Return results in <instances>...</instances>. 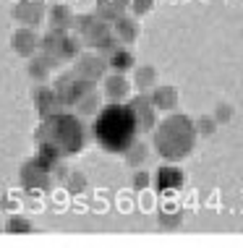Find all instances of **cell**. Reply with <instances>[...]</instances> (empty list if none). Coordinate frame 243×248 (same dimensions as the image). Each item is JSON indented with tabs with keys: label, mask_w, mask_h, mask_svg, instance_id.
<instances>
[{
	"label": "cell",
	"mask_w": 243,
	"mask_h": 248,
	"mask_svg": "<svg viewBox=\"0 0 243 248\" xmlns=\"http://www.w3.org/2000/svg\"><path fill=\"white\" fill-rule=\"evenodd\" d=\"M136 118H133L131 107L123 102H110L107 107L97 112L94 120V139L110 154H123L128 146L136 141Z\"/></svg>",
	"instance_id": "1"
},
{
	"label": "cell",
	"mask_w": 243,
	"mask_h": 248,
	"mask_svg": "<svg viewBox=\"0 0 243 248\" xmlns=\"http://www.w3.org/2000/svg\"><path fill=\"white\" fill-rule=\"evenodd\" d=\"M154 149L162 159H170V162H180L196 146V128H194V120L183 115V112H170L162 123L154 125Z\"/></svg>",
	"instance_id": "2"
},
{
	"label": "cell",
	"mask_w": 243,
	"mask_h": 248,
	"mask_svg": "<svg viewBox=\"0 0 243 248\" xmlns=\"http://www.w3.org/2000/svg\"><path fill=\"white\" fill-rule=\"evenodd\" d=\"M37 141L52 144L63 157H73V154H79L84 149L86 133H84V125H81V120L76 115L55 110V112L42 118V123L37 128Z\"/></svg>",
	"instance_id": "3"
},
{
	"label": "cell",
	"mask_w": 243,
	"mask_h": 248,
	"mask_svg": "<svg viewBox=\"0 0 243 248\" xmlns=\"http://www.w3.org/2000/svg\"><path fill=\"white\" fill-rule=\"evenodd\" d=\"M73 26L79 29L81 39H84L89 47L99 50V52H110L118 45L115 34H113V26L107 24V21H102L97 13H94V16H79V18H73Z\"/></svg>",
	"instance_id": "4"
},
{
	"label": "cell",
	"mask_w": 243,
	"mask_h": 248,
	"mask_svg": "<svg viewBox=\"0 0 243 248\" xmlns=\"http://www.w3.org/2000/svg\"><path fill=\"white\" fill-rule=\"evenodd\" d=\"M55 97H58V102L60 107H73L79 102L81 97L86 94V92H92L94 89V84L89 81H84V78H79L76 73H63V76H58V81H55Z\"/></svg>",
	"instance_id": "5"
},
{
	"label": "cell",
	"mask_w": 243,
	"mask_h": 248,
	"mask_svg": "<svg viewBox=\"0 0 243 248\" xmlns=\"http://www.w3.org/2000/svg\"><path fill=\"white\" fill-rule=\"evenodd\" d=\"M128 107H131L133 118H136V128L139 131H152L154 125H157V110H154L152 99H149V92H139L136 97L128 102Z\"/></svg>",
	"instance_id": "6"
},
{
	"label": "cell",
	"mask_w": 243,
	"mask_h": 248,
	"mask_svg": "<svg viewBox=\"0 0 243 248\" xmlns=\"http://www.w3.org/2000/svg\"><path fill=\"white\" fill-rule=\"evenodd\" d=\"M105 68H107V60L99 58V55H79L76 58V65H73V73L79 78L89 84H97L99 78H105Z\"/></svg>",
	"instance_id": "7"
},
{
	"label": "cell",
	"mask_w": 243,
	"mask_h": 248,
	"mask_svg": "<svg viewBox=\"0 0 243 248\" xmlns=\"http://www.w3.org/2000/svg\"><path fill=\"white\" fill-rule=\"evenodd\" d=\"M21 186L26 191H50L52 178L45 167H39L34 159H29V162L21 167Z\"/></svg>",
	"instance_id": "8"
},
{
	"label": "cell",
	"mask_w": 243,
	"mask_h": 248,
	"mask_svg": "<svg viewBox=\"0 0 243 248\" xmlns=\"http://www.w3.org/2000/svg\"><path fill=\"white\" fill-rule=\"evenodd\" d=\"M13 16H16L18 24L34 29V26H39L45 18V3L42 0H21V3L16 5V11H13Z\"/></svg>",
	"instance_id": "9"
},
{
	"label": "cell",
	"mask_w": 243,
	"mask_h": 248,
	"mask_svg": "<svg viewBox=\"0 0 243 248\" xmlns=\"http://www.w3.org/2000/svg\"><path fill=\"white\" fill-rule=\"evenodd\" d=\"M183 170L180 167H173V165H165L157 170V175H154V188L160 193H170V191H178L180 186H183Z\"/></svg>",
	"instance_id": "10"
},
{
	"label": "cell",
	"mask_w": 243,
	"mask_h": 248,
	"mask_svg": "<svg viewBox=\"0 0 243 248\" xmlns=\"http://www.w3.org/2000/svg\"><path fill=\"white\" fill-rule=\"evenodd\" d=\"M11 45H13V50H16V55H21V58H32L39 50V39L34 34V29H29V26H21V29L13 34Z\"/></svg>",
	"instance_id": "11"
},
{
	"label": "cell",
	"mask_w": 243,
	"mask_h": 248,
	"mask_svg": "<svg viewBox=\"0 0 243 248\" xmlns=\"http://www.w3.org/2000/svg\"><path fill=\"white\" fill-rule=\"evenodd\" d=\"M128 78L123 76V73H113V76H107L102 81V94L107 102H123V99L128 97Z\"/></svg>",
	"instance_id": "12"
},
{
	"label": "cell",
	"mask_w": 243,
	"mask_h": 248,
	"mask_svg": "<svg viewBox=\"0 0 243 248\" xmlns=\"http://www.w3.org/2000/svg\"><path fill=\"white\" fill-rule=\"evenodd\" d=\"M149 92H152L149 99H152L154 110H175L178 107V92H175V86H170V84L157 86L154 84Z\"/></svg>",
	"instance_id": "13"
},
{
	"label": "cell",
	"mask_w": 243,
	"mask_h": 248,
	"mask_svg": "<svg viewBox=\"0 0 243 248\" xmlns=\"http://www.w3.org/2000/svg\"><path fill=\"white\" fill-rule=\"evenodd\" d=\"M34 162H37L39 167H45L47 172H52V170H58L60 162H63V154H60L52 144L37 141V157H34Z\"/></svg>",
	"instance_id": "14"
},
{
	"label": "cell",
	"mask_w": 243,
	"mask_h": 248,
	"mask_svg": "<svg viewBox=\"0 0 243 248\" xmlns=\"http://www.w3.org/2000/svg\"><path fill=\"white\" fill-rule=\"evenodd\" d=\"M34 105H37L39 118H45V115H50V112H55L58 107H60L58 97H55V89H52V86H39V89L34 92Z\"/></svg>",
	"instance_id": "15"
},
{
	"label": "cell",
	"mask_w": 243,
	"mask_h": 248,
	"mask_svg": "<svg viewBox=\"0 0 243 248\" xmlns=\"http://www.w3.org/2000/svg\"><path fill=\"white\" fill-rule=\"evenodd\" d=\"M110 26H113V34H115V39H118V42H126V45H131L133 39L139 37V24L133 21V18H128L126 13L118 18V21H113Z\"/></svg>",
	"instance_id": "16"
},
{
	"label": "cell",
	"mask_w": 243,
	"mask_h": 248,
	"mask_svg": "<svg viewBox=\"0 0 243 248\" xmlns=\"http://www.w3.org/2000/svg\"><path fill=\"white\" fill-rule=\"evenodd\" d=\"M107 68H113L115 73H126L128 68H133V52L128 47H113L107 52Z\"/></svg>",
	"instance_id": "17"
},
{
	"label": "cell",
	"mask_w": 243,
	"mask_h": 248,
	"mask_svg": "<svg viewBox=\"0 0 243 248\" xmlns=\"http://www.w3.org/2000/svg\"><path fill=\"white\" fill-rule=\"evenodd\" d=\"M58 60L55 58H50V55H32L29 60V76L34 78V81H45L47 76H50V71H52V65H55Z\"/></svg>",
	"instance_id": "18"
},
{
	"label": "cell",
	"mask_w": 243,
	"mask_h": 248,
	"mask_svg": "<svg viewBox=\"0 0 243 248\" xmlns=\"http://www.w3.org/2000/svg\"><path fill=\"white\" fill-rule=\"evenodd\" d=\"M73 11L68 5H52L50 8V29H60V31H68L73 26Z\"/></svg>",
	"instance_id": "19"
},
{
	"label": "cell",
	"mask_w": 243,
	"mask_h": 248,
	"mask_svg": "<svg viewBox=\"0 0 243 248\" xmlns=\"http://www.w3.org/2000/svg\"><path fill=\"white\" fill-rule=\"evenodd\" d=\"M123 13H126V3H120V0H97V16L102 18V21L113 24V21H118Z\"/></svg>",
	"instance_id": "20"
},
{
	"label": "cell",
	"mask_w": 243,
	"mask_h": 248,
	"mask_svg": "<svg viewBox=\"0 0 243 248\" xmlns=\"http://www.w3.org/2000/svg\"><path fill=\"white\" fill-rule=\"evenodd\" d=\"M79 52H81V39L71 37L68 31H65V34L60 37V45H58V52H55L58 63H60V60H73V58H79Z\"/></svg>",
	"instance_id": "21"
},
{
	"label": "cell",
	"mask_w": 243,
	"mask_h": 248,
	"mask_svg": "<svg viewBox=\"0 0 243 248\" xmlns=\"http://www.w3.org/2000/svg\"><path fill=\"white\" fill-rule=\"evenodd\" d=\"M154 84H157V68L154 65H141V68H136V73H133V86L139 92H149Z\"/></svg>",
	"instance_id": "22"
},
{
	"label": "cell",
	"mask_w": 243,
	"mask_h": 248,
	"mask_svg": "<svg viewBox=\"0 0 243 248\" xmlns=\"http://www.w3.org/2000/svg\"><path fill=\"white\" fill-rule=\"evenodd\" d=\"M73 107L79 110V115H94V112H97V107H99V94H97L94 89L86 92V94L81 97Z\"/></svg>",
	"instance_id": "23"
},
{
	"label": "cell",
	"mask_w": 243,
	"mask_h": 248,
	"mask_svg": "<svg viewBox=\"0 0 243 248\" xmlns=\"http://www.w3.org/2000/svg\"><path fill=\"white\" fill-rule=\"evenodd\" d=\"M123 154H126V162L131 165V167H141V165H144V159H146V154H149V149H146L144 144H136V141H133Z\"/></svg>",
	"instance_id": "24"
},
{
	"label": "cell",
	"mask_w": 243,
	"mask_h": 248,
	"mask_svg": "<svg viewBox=\"0 0 243 248\" xmlns=\"http://www.w3.org/2000/svg\"><path fill=\"white\" fill-rule=\"evenodd\" d=\"M5 232H13V235H26V232H32V222L26 217H21V214H13V217L5 222Z\"/></svg>",
	"instance_id": "25"
},
{
	"label": "cell",
	"mask_w": 243,
	"mask_h": 248,
	"mask_svg": "<svg viewBox=\"0 0 243 248\" xmlns=\"http://www.w3.org/2000/svg\"><path fill=\"white\" fill-rule=\"evenodd\" d=\"M63 183L68 186V191H71V193H81V191H86V178L81 175V172H71V175H65Z\"/></svg>",
	"instance_id": "26"
},
{
	"label": "cell",
	"mask_w": 243,
	"mask_h": 248,
	"mask_svg": "<svg viewBox=\"0 0 243 248\" xmlns=\"http://www.w3.org/2000/svg\"><path fill=\"white\" fill-rule=\"evenodd\" d=\"M194 128H196V133H201V136H212L214 128H217V123H214V118L201 115L199 120H194Z\"/></svg>",
	"instance_id": "27"
},
{
	"label": "cell",
	"mask_w": 243,
	"mask_h": 248,
	"mask_svg": "<svg viewBox=\"0 0 243 248\" xmlns=\"http://www.w3.org/2000/svg\"><path fill=\"white\" fill-rule=\"evenodd\" d=\"M180 222H183V214H180V212H173V214L160 212V225L162 227H170V230H175V227H180Z\"/></svg>",
	"instance_id": "28"
},
{
	"label": "cell",
	"mask_w": 243,
	"mask_h": 248,
	"mask_svg": "<svg viewBox=\"0 0 243 248\" xmlns=\"http://www.w3.org/2000/svg\"><path fill=\"white\" fill-rule=\"evenodd\" d=\"M233 120V107L230 105H217L214 110V123H230Z\"/></svg>",
	"instance_id": "29"
},
{
	"label": "cell",
	"mask_w": 243,
	"mask_h": 248,
	"mask_svg": "<svg viewBox=\"0 0 243 248\" xmlns=\"http://www.w3.org/2000/svg\"><path fill=\"white\" fill-rule=\"evenodd\" d=\"M131 8L136 16H144V13H149L154 8V0H131Z\"/></svg>",
	"instance_id": "30"
},
{
	"label": "cell",
	"mask_w": 243,
	"mask_h": 248,
	"mask_svg": "<svg viewBox=\"0 0 243 248\" xmlns=\"http://www.w3.org/2000/svg\"><path fill=\"white\" fill-rule=\"evenodd\" d=\"M149 186V172H144V170H139L136 175H133V188L141 191V188H146Z\"/></svg>",
	"instance_id": "31"
}]
</instances>
